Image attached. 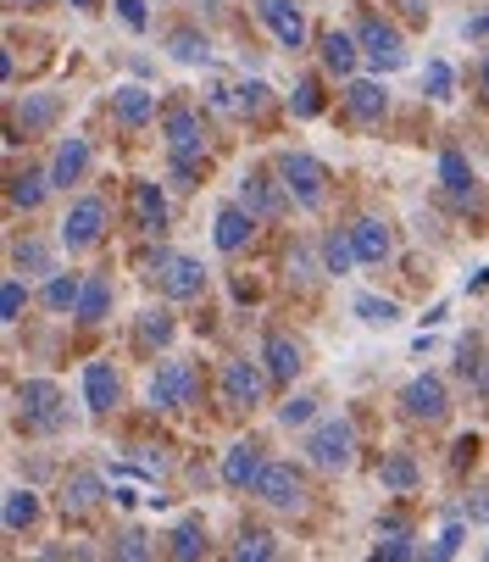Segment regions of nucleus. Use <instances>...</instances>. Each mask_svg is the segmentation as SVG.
Instances as JSON below:
<instances>
[{"mask_svg":"<svg viewBox=\"0 0 489 562\" xmlns=\"http://www.w3.org/2000/svg\"><path fill=\"white\" fill-rule=\"evenodd\" d=\"M289 279H295V284H311V279H317V268H311V246H295V251H289Z\"/></svg>","mask_w":489,"mask_h":562,"instance_id":"49530a36","label":"nucleus"},{"mask_svg":"<svg viewBox=\"0 0 489 562\" xmlns=\"http://www.w3.org/2000/svg\"><path fill=\"white\" fill-rule=\"evenodd\" d=\"M168 551L173 557H184V562H195V557H206V529L195 524V518H184L173 535H168Z\"/></svg>","mask_w":489,"mask_h":562,"instance_id":"e433bc0d","label":"nucleus"},{"mask_svg":"<svg viewBox=\"0 0 489 562\" xmlns=\"http://www.w3.org/2000/svg\"><path fill=\"white\" fill-rule=\"evenodd\" d=\"M168 56L184 61V67H206V61H212V45H206V34H195V29H173V34H168Z\"/></svg>","mask_w":489,"mask_h":562,"instance_id":"c756f323","label":"nucleus"},{"mask_svg":"<svg viewBox=\"0 0 489 562\" xmlns=\"http://www.w3.org/2000/svg\"><path fill=\"white\" fill-rule=\"evenodd\" d=\"M262 362H268V379H273V384H295V373L306 368V351H300L295 335L268 329V340H262Z\"/></svg>","mask_w":489,"mask_h":562,"instance_id":"f3484780","label":"nucleus"},{"mask_svg":"<svg viewBox=\"0 0 489 562\" xmlns=\"http://www.w3.org/2000/svg\"><path fill=\"white\" fill-rule=\"evenodd\" d=\"M23 301H29L23 279H7V290H0V324H18V317H23Z\"/></svg>","mask_w":489,"mask_h":562,"instance_id":"a19ab883","label":"nucleus"},{"mask_svg":"<svg viewBox=\"0 0 489 562\" xmlns=\"http://www.w3.org/2000/svg\"><path fill=\"white\" fill-rule=\"evenodd\" d=\"M278 546H273V535L268 529H251V535H239V546H234V562H262V557H273Z\"/></svg>","mask_w":489,"mask_h":562,"instance_id":"4c0bfd02","label":"nucleus"},{"mask_svg":"<svg viewBox=\"0 0 489 562\" xmlns=\"http://www.w3.org/2000/svg\"><path fill=\"white\" fill-rule=\"evenodd\" d=\"M257 502L273 513H300L306 507V479L295 473V462H268L257 479Z\"/></svg>","mask_w":489,"mask_h":562,"instance_id":"1a4fd4ad","label":"nucleus"},{"mask_svg":"<svg viewBox=\"0 0 489 562\" xmlns=\"http://www.w3.org/2000/svg\"><path fill=\"white\" fill-rule=\"evenodd\" d=\"M273 173L284 179L289 201L306 206V212H317L322 201H329V168H322L317 156H306V150H284L278 162H273Z\"/></svg>","mask_w":489,"mask_h":562,"instance_id":"f03ea898","label":"nucleus"},{"mask_svg":"<svg viewBox=\"0 0 489 562\" xmlns=\"http://www.w3.org/2000/svg\"><path fill=\"white\" fill-rule=\"evenodd\" d=\"M239 206H251V212H257V223H278V217L289 212V190H284V179H273V173L251 168V173L239 179Z\"/></svg>","mask_w":489,"mask_h":562,"instance_id":"9d476101","label":"nucleus"},{"mask_svg":"<svg viewBox=\"0 0 489 562\" xmlns=\"http://www.w3.org/2000/svg\"><path fill=\"white\" fill-rule=\"evenodd\" d=\"M150 112H156L150 90H139V85H117V95H112V117H117L123 128H145Z\"/></svg>","mask_w":489,"mask_h":562,"instance_id":"a878e982","label":"nucleus"},{"mask_svg":"<svg viewBox=\"0 0 489 562\" xmlns=\"http://www.w3.org/2000/svg\"><path fill=\"white\" fill-rule=\"evenodd\" d=\"M306 462L322 473H345L356 462V424L351 418H322L306 435Z\"/></svg>","mask_w":489,"mask_h":562,"instance_id":"f257e3e1","label":"nucleus"},{"mask_svg":"<svg viewBox=\"0 0 489 562\" xmlns=\"http://www.w3.org/2000/svg\"><path fill=\"white\" fill-rule=\"evenodd\" d=\"M351 306H356V317H362L367 329H389V324H400V306L384 301V295H356Z\"/></svg>","mask_w":489,"mask_h":562,"instance_id":"f704fd0d","label":"nucleus"},{"mask_svg":"<svg viewBox=\"0 0 489 562\" xmlns=\"http://www.w3.org/2000/svg\"><path fill=\"white\" fill-rule=\"evenodd\" d=\"M106 223H112V206L101 201V195H78L72 206H67V217H61V246L78 257V251H95L101 246V234H106Z\"/></svg>","mask_w":489,"mask_h":562,"instance_id":"20e7f679","label":"nucleus"},{"mask_svg":"<svg viewBox=\"0 0 489 562\" xmlns=\"http://www.w3.org/2000/svg\"><path fill=\"white\" fill-rule=\"evenodd\" d=\"M56 117H61V95H56V90H34V95H23L18 112H12V145H18L23 134H29V139L45 134Z\"/></svg>","mask_w":489,"mask_h":562,"instance_id":"ddd939ff","label":"nucleus"},{"mask_svg":"<svg viewBox=\"0 0 489 562\" xmlns=\"http://www.w3.org/2000/svg\"><path fill=\"white\" fill-rule=\"evenodd\" d=\"M356 40H362V56H367L378 72H400V67H406V40H400V29H389L378 12H362V18H356Z\"/></svg>","mask_w":489,"mask_h":562,"instance_id":"0eeeda50","label":"nucleus"},{"mask_svg":"<svg viewBox=\"0 0 489 562\" xmlns=\"http://www.w3.org/2000/svg\"><path fill=\"white\" fill-rule=\"evenodd\" d=\"M418 479H423V468H418L412 451H395V457H384V468H378V485H384L389 496H412Z\"/></svg>","mask_w":489,"mask_h":562,"instance_id":"5701e85b","label":"nucleus"},{"mask_svg":"<svg viewBox=\"0 0 489 562\" xmlns=\"http://www.w3.org/2000/svg\"><path fill=\"white\" fill-rule=\"evenodd\" d=\"M78 290H84V279H72V273H50V279H45V290H39V301H45L50 312H72V306H78Z\"/></svg>","mask_w":489,"mask_h":562,"instance_id":"473e14b6","label":"nucleus"},{"mask_svg":"<svg viewBox=\"0 0 489 562\" xmlns=\"http://www.w3.org/2000/svg\"><path fill=\"white\" fill-rule=\"evenodd\" d=\"M462 551V524H451L445 535H440V546H434V557H456Z\"/></svg>","mask_w":489,"mask_h":562,"instance_id":"8fccbe9b","label":"nucleus"},{"mask_svg":"<svg viewBox=\"0 0 489 562\" xmlns=\"http://www.w3.org/2000/svg\"><path fill=\"white\" fill-rule=\"evenodd\" d=\"M50 190H56V184H50V168H45V173H39V168H29V173H18V179H12V190H7V195H12V206H18V212H34V206H45V195H50Z\"/></svg>","mask_w":489,"mask_h":562,"instance_id":"cd10ccee","label":"nucleus"},{"mask_svg":"<svg viewBox=\"0 0 489 562\" xmlns=\"http://www.w3.org/2000/svg\"><path fill=\"white\" fill-rule=\"evenodd\" d=\"M173 179H179V190H195L201 184V156H173Z\"/></svg>","mask_w":489,"mask_h":562,"instance_id":"a18cd8bd","label":"nucleus"},{"mask_svg":"<svg viewBox=\"0 0 489 562\" xmlns=\"http://www.w3.org/2000/svg\"><path fill=\"white\" fill-rule=\"evenodd\" d=\"M106 312H112V279H106V273H90V279H84V290H78L72 317H78V324H101Z\"/></svg>","mask_w":489,"mask_h":562,"instance_id":"393cba45","label":"nucleus"},{"mask_svg":"<svg viewBox=\"0 0 489 562\" xmlns=\"http://www.w3.org/2000/svg\"><path fill=\"white\" fill-rule=\"evenodd\" d=\"M117 18H123V29H134V34H145V29H150L145 0H117Z\"/></svg>","mask_w":489,"mask_h":562,"instance_id":"c03bdc74","label":"nucleus"},{"mask_svg":"<svg viewBox=\"0 0 489 562\" xmlns=\"http://www.w3.org/2000/svg\"><path fill=\"white\" fill-rule=\"evenodd\" d=\"M356 56H362V40H356V34H345V29L322 34V67H329V72L351 78V72H356Z\"/></svg>","mask_w":489,"mask_h":562,"instance_id":"b1692460","label":"nucleus"},{"mask_svg":"<svg viewBox=\"0 0 489 562\" xmlns=\"http://www.w3.org/2000/svg\"><path fill=\"white\" fill-rule=\"evenodd\" d=\"M295 117H322V90H317V78H300L295 95H289Z\"/></svg>","mask_w":489,"mask_h":562,"instance_id":"ea45409f","label":"nucleus"},{"mask_svg":"<svg viewBox=\"0 0 489 562\" xmlns=\"http://www.w3.org/2000/svg\"><path fill=\"white\" fill-rule=\"evenodd\" d=\"M467 518H473V524H484V529H489V485H478V491H473V496H467Z\"/></svg>","mask_w":489,"mask_h":562,"instance_id":"09e8293b","label":"nucleus"},{"mask_svg":"<svg viewBox=\"0 0 489 562\" xmlns=\"http://www.w3.org/2000/svg\"><path fill=\"white\" fill-rule=\"evenodd\" d=\"M161 134H168V150L173 156H201L206 150V128H201V112L173 101L168 112H161Z\"/></svg>","mask_w":489,"mask_h":562,"instance_id":"f8f14e48","label":"nucleus"},{"mask_svg":"<svg viewBox=\"0 0 489 562\" xmlns=\"http://www.w3.org/2000/svg\"><path fill=\"white\" fill-rule=\"evenodd\" d=\"M311 407H317L311 395H289L284 407H278V424H284V429H300V424H311Z\"/></svg>","mask_w":489,"mask_h":562,"instance_id":"37998d69","label":"nucleus"},{"mask_svg":"<svg viewBox=\"0 0 489 562\" xmlns=\"http://www.w3.org/2000/svg\"><path fill=\"white\" fill-rule=\"evenodd\" d=\"M262 468H268L262 446H257V440H239V446L223 451V485H228V491H257Z\"/></svg>","mask_w":489,"mask_h":562,"instance_id":"dca6fc26","label":"nucleus"},{"mask_svg":"<svg viewBox=\"0 0 489 562\" xmlns=\"http://www.w3.org/2000/svg\"><path fill=\"white\" fill-rule=\"evenodd\" d=\"M95 502H101V479H95V473H72L67 491H61V507H67V513H90Z\"/></svg>","mask_w":489,"mask_h":562,"instance_id":"2f4dec72","label":"nucleus"},{"mask_svg":"<svg viewBox=\"0 0 489 562\" xmlns=\"http://www.w3.org/2000/svg\"><path fill=\"white\" fill-rule=\"evenodd\" d=\"M117 401H123V373H117V362H90V368H84V407H90L95 418H106Z\"/></svg>","mask_w":489,"mask_h":562,"instance_id":"a211bd4d","label":"nucleus"},{"mask_svg":"<svg viewBox=\"0 0 489 562\" xmlns=\"http://www.w3.org/2000/svg\"><path fill=\"white\" fill-rule=\"evenodd\" d=\"M134 217H139V234H150V239L168 228V195H161V184H150V179L134 184Z\"/></svg>","mask_w":489,"mask_h":562,"instance_id":"4be33fe9","label":"nucleus"},{"mask_svg":"<svg viewBox=\"0 0 489 562\" xmlns=\"http://www.w3.org/2000/svg\"><path fill=\"white\" fill-rule=\"evenodd\" d=\"M212 239H217V251H244L257 239V212L251 206H239V201H228V206H217V223H212Z\"/></svg>","mask_w":489,"mask_h":562,"instance_id":"4468645a","label":"nucleus"},{"mask_svg":"<svg viewBox=\"0 0 489 562\" xmlns=\"http://www.w3.org/2000/svg\"><path fill=\"white\" fill-rule=\"evenodd\" d=\"M484 34H489V18H473L467 23V40H484Z\"/></svg>","mask_w":489,"mask_h":562,"instance_id":"603ef678","label":"nucleus"},{"mask_svg":"<svg viewBox=\"0 0 489 562\" xmlns=\"http://www.w3.org/2000/svg\"><path fill=\"white\" fill-rule=\"evenodd\" d=\"M400 12L406 23H429V0H400Z\"/></svg>","mask_w":489,"mask_h":562,"instance_id":"3c124183","label":"nucleus"},{"mask_svg":"<svg viewBox=\"0 0 489 562\" xmlns=\"http://www.w3.org/2000/svg\"><path fill=\"white\" fill-rule=\"evenodd\" d=\"M34 524H39V496L23 491V485H12V491H7V535H23V529H34Z\"/></svg>","mask_w":489,"mask_h":562,"instance_id":"7c9ffc66","label":"nucleus"},{"mask_svg":"<svg viewBox=\"0 0 489 562\" xmlns=\"http://www.w3.org/2000/svg\"><path fill=\"white\" fill-rule=\"evenodd\" d=\"M423 90H429V101H451V90H456V72H451V61H429V72H423Z\"/></svg>","mask_w":489,"mask_h":562,"instance_id":"58836bf2","label":"nucleus"},{"mask_svg":"<svg viewBox=\"0 0 489 562\" xmlns=\"http://www.w3.org/2000/svg\"><path fill=\"white\" fill-rule=\"evenodd\" d=\"M217 390H223V413H257L262 407V390H268V368L234 357V362H223Z\"/></svg>","mask_w":489,"mask_h":562,"instance_id":"423d86ee","label":"nucleus"},{"mask_svg":"<svg viewBox=\"0 0 489 562\" xmlns=\"http://www.w3.org/2000/svg\"><path fill=\"white\" fill-rule=\"evenodd\" d=\"M384 106H389L384 85H373V78H351V90H345V112H351L362 128H373V123L384 117Z\"/></svg>","mask_w":489,"mask_h":562,"instance_id":"aec40b11","label":"nucleus"},{"mask_svg":"<svg viewBox=\"0 0 489 562\" xmlns=\"http://www.w3.org/2000/svg\"><path fill=\"white\" fill-rule=\"evenodd\" d=\"M67 7H78V12H101V0H67Z\"/></svg>","mask_w":489,"mask_h":562,"instance_id":"5fc2aeb1","label":"nucleus"},{"mask_svg":"<svg viewBox=\"0 0 489 562\" xmlns=\"http://www.w3.org/2000/svg\"><path fill=\"white\" fill-rule=\"evenodd\" d=\"M322 262H329V273H340V279H345V273H351V268L362 262V257H356V239L334 228L329 239H322Z\"/></svg>","mask_w":489,"mask_h":562,"instance_id":"72a5a7b5","label":"nucleus"},{"mask_svg":"<svg viewBox=\"0 0 489 562\" xmlns=\"http://www.w3.org/2000/svg\"><path fill=\"white\" fill-rule=\"evenodd\" d=\"M145 268H150V279L161 284V295H168V301H195L206 290V268L195 257H184V251H161Z\"/></svg>","mask_w":489,"mask_h":562,"instance_id":"39448f33","label":"nucleus"},{"mask_svg":"<svg viewBox=\"0 0 489 562\" xmlns=\"http://www.w3.org/2000/svg\"><path fill=\"white\" fill-rule=\"evenodd\" d=\"M201 401V373L190 368V362H161L156 373H150V407L156 413H190Z\"/></svg>","mask_w":489,"mask_h":562,"instance_id":"7ed1b4c3","label":"nucleus"},{"mask_svg":"<svg viewBox=\"0 0 489 562\" xmlns=\"http://www.w3.org/2000/svg\"><path fill=\"white\" fill-rule=\"evenodd\" d=\"M173 329H179V324H173V312H168V306H145V312H139V324H134V335H139L145 351H161V346L173 340Z\"/></svg>","mask_w":489,"mask_h":562,"instance_id":"bb28decb","label":"nucleus"},{"mask_svg":"<svg viewBox=\"0 0 489 562\" xmlns=\"http://www.w3.org/2000/svg\"><path fill=\"white\" fill-rule=\"evenodd\" d=\"M84 173H90V139H78V134H72V139H61V145H56L50 184H56V190H72Z\"/></svg>","mask_w":489,"mask_h":562,"instance_id":"6ab92c4d","label":"nucleus"},{"mask_svg":"<svg viewBox=\"0 0 489 562\" xmlns=\"http://www.w3.org/2000/svg\"><path fill=\"white\" fill-rule=\"evenodd\" d=\"M18 413H23V424L34 429V435H56L61 429V390L50 384V379H23L18 384Z\"/></svg>","mask_w":489,"mask_h":562,"instance_id":"6e6552de","label":"nucleus"},{"mask_svg":"<svg viewBox=\"0 0 489 562\" xmlns=\"http://www.w3.org/2000/svg\"><path fill=\"white\" fill-rule=\"evenodd\" d=\"M268 101H273V90L262 85V78H251V85H239V112L262 117V112H268Z\"/></svg>","mask_w":489,"mask_h":562,"instance_id":"79ce46f5","label":"nucleus"},{"mask_svg":"<svg viewBox=\"0 0 489 562\" xmlns=\"http://www.w3.org/2000/svg\"><path fill=\"white\" fill-rule=\"evenodd\" d=\"M400 407H406V418H412V424H445V413H451V390H445V379L418 373L412 384L400 390Z\"/></svg>","mask_w":489,"mask_h":562,"instance_id":"9b49d317","label":"nucleus"},{"mask_svg":"<svg viewBox=\"0 0 489 562\" xmlns=\"http://www.w3.org/2000/svg\"><path fill=\"white\" fill-rule=\"evenodd\" d=\"M478 85H484V95H489V56H484V67H478Z\"/></svg>","mask_w":489,"mask_h":562,"instance_id":"4d7b16f0","label":"nucleus"},{"mask_svg":"<svg viewBox=\"0 0 489 562\" xmlns=\"http://www.w3.org/2000/svg\"><path fill=\"white\" fill-rule=\"evenodd\" d=\"M12 262H18V273H29V279H50V273H56L50 246H45V239H34V234L12 246Z\"/></svg>","mask_w":489,"mask_h":562,"instance_id":"c85d7f7f","label":"nucleus"},{"mask_svg":"<svg viewBox=\"0 0 489 562\" xmlns=\"http://www.w3.org/2000/svg\"><path fill=\"white\" fill-rule=\"evenodd\" d=\"M7 7H29V12H39V7H50V0H7Z\"/></svg>","mask_w":489,"mask_h":562,"instance_id":"6e6d98bb","label":"nucleus"},{"mask_svg":"<svg viewBox=\"0 0 489 562\" xmlns=\"http://www.w3.org/2000/svg\"><path fill=\"white\" fill-rule=\"evenodd\" d=\"M257 12H262V23L273 29V40L284 50H306V12L295 7V0H257Z\"/></svg>","mask_w":489,"mask_h":562,"instance_id":"2eb2a0df","label":"nucleus"},{"mask_svg":"<svg viewBox=\"0 0 489 562\" xmlns=\"http://www.w3.org/2000/svg\"><path fill=\"white\" fill-rule=\"evenodd\" d=\"M117 557H134V562H139V557H150L145 535H139V529H123V535H117Z\"/></svg>","mask_w":489,"mask_h":562,"instance_id":"de8ad7c7","label":"nucleus"},{"mask_svg":"<svg viewBox=\"0 0 489 562\" xmlns=\"http://www.w3.org/2000/svg\"><path fill=\"white\" fill-rule=\"evenodd\" d=\"M478 395H489V362H478Z\"/></svg>","mask_w":489,"mask_h":562,"instance_id":"864d4df0","label":"nucleus"},{"mask_svg":"<svg viewBox=\"0 0 489 562\" xmlns=\"http://www.w3.org/2000/svg\"><path fill=\"white\" fill-rule=\"evenodd\" d=\"M351 239H356V257H362L367 268L389 262V251H395V239H389V228H384L378 217H356V223H351Z\"/></svg>","mask_w":489,"mask_h":562,"instance_id":"412c9836","label":"nucleus"},{"mask_svg":"<svg viewBox=\"0 0 489 562\" xmlns=\"http://www.w3.org/2000/svg\"><path fill=\"white\" fill-rule=\"evenodd\" d=\"M440 184H445L451 195H467V190H473V168H467L462 150H440Z\"/></svg>","mask_w":489,"mask_h":562,"instance_id":"c9c22d12","label":"nucleus"}]
</instances>
